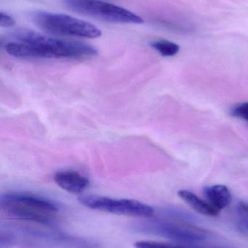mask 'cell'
Here are the masks:
<instances>
[{
    "label": "cell",
    "instance_id": "obj_11",
    "mask_svg": "<svg viewBox=\"0 0 248 248\" xmlns=\"http://www.w3.org/2000/svg\"><path fill=\"white\" fill-rule=\"evenodd\" d=\"M135 248H189L187 246H179V245L169 244V243H160V242L148 241L141 240L134 243Z\"/></svg>",
    "mask_w": 248,
    "mask_h": 248
},
{
    "label": "cell",
    "instance_id": "obj_8",
    "mask_svg": "<svg viewBox=\"0 0 248 248\" xmlns=\"http://www.w3.org/2000/svg\"><path fill=\"white\" fill-rule=\"evenodd\" d=\"M179 196L191 207L192 209L202 215L207 217H217L221 211L214 208L208 201H204L192 192L187 190H180Z\"/></svg>",
    "mask_w": 248,
    "mask_h": 248
},
{
    "label": "cell",
    "instance_id": "obj_9",
    "mask_svg": "<svg viewBox=\"0 0 248 248\" xmlns=\"http://www.w3.org/2000/svg\"><path fill=\"white\" fill-rule=\"evenodd\" d=\"M204 194L208 202L218 211L224 209L231 203V193L224 185L207 186L204 189Z\"/></svg>",
    "mask_w": 248,
    "mask_h": 248
},
{
    "label": "cell",
    "instance_id": "obj_3",
    "mask_svg": "<svg viewBox=\"0 0 248 248\" xmlns=\"http://www.w3.org/2000/svg\"><path fill=\"white\" fill-rule=\"evenodd\" d=\"M35 24L44 31L60 36L96 39L102 31L95 25L62 13L34 12L32 16Z\"/></svg>",
    "mask_w": 248,
    "mask_h": 248
},
{
    "label": "cell",
    "instance_id": "obj_1",
    "mask_svg": "<svg viewBox=\"0 0 248 248\" xmlns=\"http://www.w3.org/2000/svg\"><path fill=\"white\" fill-rule=\"evenodd\" d=\"M14 36L18 42H10L5 49L16 58L84 59L98 53L87 44L54 39L27 29L17 31Z\"/></svg>",
    "mask_w": 248,
    "mask_h": 248
},
{
    "label": "cell",
    "instance_id": "obj_12",
    "mask_svg": "<svg viewBox=\"0 0 248 248\" xmlns=\"http://www.w3.org/2000/svg\"><path fill=\"white\" fill-rule=\"evenodd\" d=\"M240 224L248 232V202H241L237 208Z\"/></svg>",
    "mask_w": 248,
    "mask_h": 248
},
{
    "label": "cell",
    "instance_id": "obj_10",
    "mask_svg": "<svg viewBox=\"0 0 248 248\" xmlns=\"http://www.w3.org/2000/svg\"><path fill=\"white\" fill-rule=\"evenodd\" d=\"M151 46L158 51L163 56H174L179 51V45L169 41H155L151 42Z\"/></svg>",
    "mask_w": 248,
    "mask_h": 248
},
{
    "label": "cell",
    "instance_id": "obj_2",
    "mask_svg": "<svg viewBox=\"0 0 248 248\" xmlns=\"http://www.w3.org/2000/svg\"><path fill=\"white\" fill-rule=\"evenodd\" d=\"M0 204L4 212L13 218L40 225H52L58 217V208L55 202L29 192L4 194Z\"/></svg>",
    "mask_w": 248,
    "mask_h": 248
},
{
    "label": "cell",
    "instance_id": "obj_5",
    "mask_svg": "<svg viewBox=\"0 0 248 248\" xmlns=\"http://www.w3.org/2000/svg\"><path fill=\"white\" fill-rule=\"evenodd\" d=\"M72 10L100 20L117 23L141 24V16L116 4L100 0H66Z\"/></svg>",
    "mask_w": 248,
    "mask_h": 248
},
{
    "label": "cell",
    "instance_id": "obj_15",
    "mask_svg": "<svg viewBox=\"0 0 248 248\" xmlns=\"http://www.w3.org/2000/svg\"><path fill=\"white\" fill-rule=\"evenodd\" d=\"M187 246L189 248H229L224 247H214V246H213V247H202V246H196V244H195V246H192V245H189V246Z\"/></svg>",
    "mask_w": 248,
    "mask_h": 248
},
{
    "label": "cell",
    "instance_id": "obj_14",
    "mask_svg": "<svg viewBox=\"0 0 248 248\" xmlns=\"http://www.w3.org/2000/svg\"><path fill=\"white\" fill-rule=\"evenodd\" d=\"M0 26L1 28H9L14 26L16 25V20H14L13 17L7 15V13L1 12L0 15Z\"/></svg>",
    "mask_w": 248,
    "mask_h": 248
},
{
    "label": "cell",
    "instance_id": "obj_6",
    "mask_svg": "<svg viewBox=\"0 0 248 248\" xmlns=\"http://www.w3.org/2000/svg\"><path fill=\"white\" fill-rule=\"evenodd\" d=\"M146 231L184 244H196L207 239L206 230L178 220L159 219L144 224Z\"/></svg>",
    "mask_w": 248,
    "mask_h": 248
},
{
    "label": "cell",
    "instance_id": "obj_13",
    "mask_svg": "<svg viewBox=\"0 0 248 248\" xmlns=\"http://www.w3.org/2000/svg\"><path fill=\"white\" fill-rule=\"evenodd\" d=\"M231 114L234 117L240 118L248 122V103L235 106L231 110Z\"/></svg>",
    "mask_w": 248,
    "mask_h": 248
},
{
    "label": "cell",
    "instance_id": "obj_7",
    "mask_svg": "<svg viewBox=\"0 0 248 248\" xmlns=\"http://www.w3.org/2000/svg\"><path fill=\"white\" fill-rule=\"evenodd\" d=\"M53 179L61 189L71 194H81L88 187L90 183L85 176L71 170L57 172Z\"/></svg>",
    "mask_w": 248,
    "mask_h": 248
},
{
    "label": "cell",
    "instance_id": "obj_4",
    "mask_svg": "<svg viewBox=\"0 0 248 248\" xmlns=\"http://www.w3.org/2000/svg\"><path fill=\"white\" fill-rule=\"evenodd\" d=\"M82 205L90 209L115 215L149 218L154 214L152 207L131 199H114L97 195H84L78 198Z\"/></svg>",
    "mask_w": 248,
    "mask_h": 248
}]
</instances>
